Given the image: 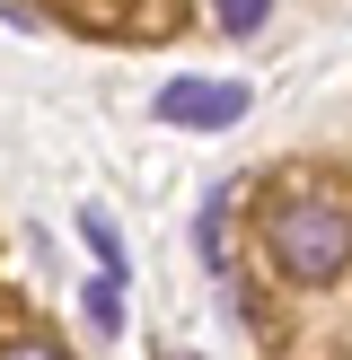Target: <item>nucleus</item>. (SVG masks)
Listing matches in <instances>:
<instances>
[{
  "label": "nucleus",
  "mask_w": 352,
  "mask_h": 360,
  "mask_svg": "<svg viewBox=\"0 0 352 360\" xmlns=\"http://www.w3.org/2000/svg\"><path fill=\"white\" fill-rule=\"evenodd\" d=\"M264 246L291 281H344L352 273V211L344 202H317V193H291V202L264 211Z\"/></svg>",
  "instance_id": "nucleus-1"
},
{
  "label": "nucleus",
  "mask_w": 352,
  "mask_h": 360,
  "mask_svg": "<svg viewBox=\"0 0 352 360\" xmlns=\"http://www.w3.org/2000/svg\"><path fill=\"white\" fill-rule=\"evenodd\" d=\"M246 105H256V97H246V79H168L150 115L176 123V132H229Z\"/></svg>",
  "instance_id": "nucleus-2"
},
{
  "label": "nucleus",
  "mask_w": 352,
  "mask_h": 360,
  "mask_svg": "<svg viewBox=\"0 0 352 360\" xmlns=\"http://www.w3.org/2000/svg\"><path fill=\"white\" fill-rule=\"evenodd\" d=\"M80 238H88V255L106 264V281L132 273V255H123V229H115V211H106V202H88V211H80Z\"/></svg>",
  "instance_id": "nucleus-3"
},
{
  "label": "nucleus",
  "mask_w": 352,
  "mask_h": 360,
  "mask_svg": "<svg viewBox=\"0 0 352 360\" xmlns=\"http://www.w3.org/2000/svg\"><path fill=\"white\" fill-rule=\"evenodd\" d=\"M80 316L115 343V334H123V281H88V290H80Z\"/></svg>",
  "instance_id": "nucleus-4"
},
{
  "label": "nucleus",
  "mask_w": 352,
  "mask_h": 360,
  "mask_svg": "<svg viewBox=\"0 0 352 360\" xmlns=\"http://www.w3.org/2000/svg\"><path fill=\"white\" fill-rule=\"evenodd\" d=\"M203 264H211V273H229V193H211V202H203Z\"/></svg>",
  "instance_id": "nucleus-5"
},
{
  "label": "nucleus",
  "mask_w": 352,
  "mask_h": 360,
  "mask_svg": "<svg viewBox=\"0 0 352 360\" xmlns=\"http://www.w3.org/2000/svg\"><path fill=\"white\" fill-rule=\"evenodd\" d=\"M211 18H220V35H238V44H246V35L273 18V0H211Z\"/></svg>",
  "instance_id": "nucleus-6"
},
{
  "label": "nucleus",
  "mask_w": 352,
  "mask_h": 360,
  "mask_svg": "<svg viewBox=\"0 0 352 360\" xmlns=\"http://www.w3.org/2000/svg\"><path fill=\"white\" fill-rule=\"evenodd\" d=\"M0 360H70V352H62V343H35V334H18V343L0 352Z\"/></svg>",
  "instance_id": "nucleus-7"
}]
</instances>
